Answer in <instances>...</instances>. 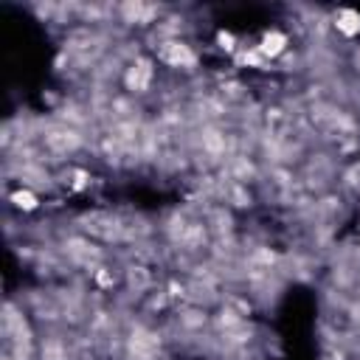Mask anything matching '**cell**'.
Returning a JSON list of instances; mask_svg holds the SVG:
<instances>
[{
  "mask_svg": "<svg viewBox=\"0 0 360 360\" xmlns=\"http://www.w3.org/2000/svg\"><path fill=\"white\" fill-rule=\"evenodd\" d=\"M42 143H45V149H51L53 155H62V158H65V155H73V152L82 146V132H79L76 127L59 121V124H53L51 129L42 132Z\"/></svg>",
  "mask_w": 360,
  "mask_h": 360,
  "instance_id": "1",
  "label": "cell"
},
{
  "mask_svg": "<svg viewBox=\"0 0 360 360\" xmlns=\"http://www.w3.org/2000/svg\"><path fill=\"white\" fill-rule=\"evenodd\" d=\"M152 79H155V70H152V62L149 59L135 56V59L127 62V68H124V84H127L129 93H146L149 84H152Z\"/></svg>",
  "mask_w": 360,
  "mask_h": 360,
  "instance_id": "2",
  "label": "cell"
},
{
  "mask_svg": "<svg viewBox=\"0 0 360 360\" xmlns=\"http://www.w3.org/2000/svg\"><path fill=\"white\" fill-rule=\"evenodd\" d=\"M158 56H160L169 68H194V65H197V53H194L191 45H186L183 39H160Z\"/></svg>",
  "mask_w": 360,
  "mask_h": 360,
  "instance_id": "3",
  "label": "cell"
},
{
  "mask_svg": "<svg viewBox=\"0 0 360 360\" xmlns=\"http://www.w3.org/2000/svg\"><path fill=\"white\" fill-rule=\"evenodd\" d=\"M332 25H335L340 34L354 37V34H360V14H357V11H346V8H340V11H335Z\"/></svg>",
  "mask_w": 360,
  "mask_h": 360,
  "instance_id": "4",
  "label": "cell"
},
{
  "mask_svg": "<svg viewBox=\"0 0 360 360\" xmlns=\"http://www.w3.org/2000/svg\"><path fill=\"white\" fill-rule=\"evenodd\" d=\"M14 200H17V205H20V208H34V205H37V202H34V194H31L28 188L17 191V194H14Z\"/></svg>",
  "mask_w": 360,
  "mask_h": 360,
  "instance_id": "5",
  "label": "cell"
},
{
  "mask_svg": "<svg viewBox=\"0 0 360 360\" xmlns=\"http://www.w3.org/2000/svg\"><path fill=\"white\" fill-rule=\"evenodd\" d=\"M354 65H357V70H360V51L354 53Z\"/></svg>",
  "mask_w": 360,
  "mask_h": 360,
  "instance_id": "6",
  "label": "cell"
}]
</instances>
